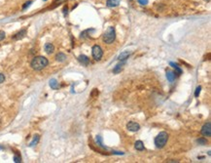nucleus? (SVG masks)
<instances>
[{
    "label": "nucleus",
    "mask_w": 211,
    "mask_h": 163,
    "mask_svg": "<svg viewBox=\"0 0 211 163\" xmlns=\"http://www.w3.org/2000/svg\"><path fill=\"white\" fill-rule=\"evenodd\" d=\"M39 140H40L39 135H35V136L33 137V140H32V142L29 144V146H34L35 145H37V144H38V142H39Z\"/></svg>",
    "instance_id": "nucleus-17"
},
{
    "label": "nucleus",
    "mask_w": 211,
    "mask_h": 163,
    "mask_svg": "<svg viewBox=\"0 0 211 163\" xmlns=\"http://www.w3.org/2000/svg\"><path fill=\"white\" fill-rule=\"evenodd\" d=\"M31 4V1H28V2H27V3H25V4L23 5V7H22V9H27V7H28V6H29V5Z\"/></svg>",
    "instance_id": "nucleus-26"
},
{
    "label": "nucleus",
    "mask_w": 211,
    "mask_h": 163,
    "mask_svg": "<svg viewBox=\"0 0 211 163\" xmlns=\"http://www.w3.org/2000/svg\"><path fill=\"white\" fill-rule=\"evenodd\" d=\"M5 37H6V34H5L4 31L0 30V41H2V40L4 39Z\"/></svg>",
    "instance_id": "nucleus-21"
},
{
    "label": "nucleus",
    "mask_w": 211,
    "mask_h": 163,
    "mask_svg": "<svg viewBox=\"0 0 211 163\" xmlns=\"http://www.w3.org/2000/svg\"><path fill=\"white\" fill-rule=\"evenodd\" d=\"M50 87L54 90H57V89L59 88V84L57 82V79H51L50 80Z\"/></svg>",
    "instance_id": "nucleus-11"
},
{
    "label": "nucleus",
    "mask_w": 211,
    "mask_h": 163,
    "mask_svg": "<svg viewBox=\"0 0 211 163\" xmlns=\"http://www.w3.org/2000/svg\"><path fill=\"white\" fill-rule=\"evenodd\" d=\"M5 80V76L3 73H0V83H2V82H4Z\"/></svg>",
    "instance_id": "nucleus-24"
},
{
    "label": "nucleus",
    "mask_w": 211,
    "mask_h": 163,
    "mask_svg": "<svg viewBox=\"0 0 211 163\" xmlns=\"http://www.w3.org/2000/svg\"><path fill=\"white\" fill-rule=\"evenodd\" d=\"M14 161H15V162H17V163H19V162H21V161H22V159H21L20 156L15 155V156H14Z\"/></svg>",
    "instance_id": "nucleus-22"
},
{
    "label": "nucleus",
    "mask_w": 211,
    "mask_h": 163,
    "mask_svg": "<svg viewBox=\"0 0 211 163\" xmlns=\"http://www.w3.org/2000/svg\"><path fill=\"white\" fill-rule=\"evenodd\" d=\"M130 52H128V51H125V52H123V53L120 54V56L118 57V60L119 61H122V62H124V61H126L127 59H128V57L130 56Z\"/></svg>",
    "instance_id": "nucleus-9"
},
{
    "label": "nucleus",
    "mask_w": 211,
    "mask_h": 163,
    "mask_svg": "<svg viewBox=\"0 0 211 163\" xmlns=\"http://www.w3.org/2000/svg\"><path fill=\"white\" fill-rule=\"evenodd\" d=\"M44 49L45 51H46V53L48 54H52L55 51V47H54V45L52 43H46Z\"/></svg>",
    "instance_id": "nucleus-10"
},
{
    "label": "nucleus",
    "mask_w": 211,
    "mask_h": 163,
    "mask_svg": "<svg viewBox=\"0 0 211 163\" xmlns=\"http://www.w3.org/2000/svg\"><path fill=\"white\" fill-rule=\"evenodd\" d=\"M127 128H128L129 131H131V132H137V131L140 129V126H139V124L136 123V122L130 121V122H128V123Z\"/></svg>",
    "instance_id": "nucleus-6"
},
{
    "label": "nucleus",
    "mask_w": 211,
    "mask_h": 163,
    "mask_svg": "<svg viewBox=\"0 0 211 163\" xmlns=\"http://www.w3.org/2000/svg\"><path fill=\"white\" fill-rule=\"evenodd\" d=\"M170 66H173V67L175 68L176 71H177V73H178V74H180V73H182V69H181L180 67L178 66V65H176V64H174V63H170Z\"/></svg>",
    "instance_id": "nucleus-18"
},
{
    "label": "nucleus",
    "mask_w": 211,
    "mask_h": 163,
    "mask_svg": "<svg viewBox=\"0 0 211 163\" xmlns=\"http://www.w3.org/2000/svg\"><path fill=\"white\" fill-rule=\"evenodd\" d=\"M115 38H116V31H115V27H108V29L105 31V33L102 36L103 41L107 43V44H111L114 42Z\"/></svg>",
    "instance_id": "nucleus-2"
},
{
    "label": "nucleus",
    "mask_w": 211,
    "mask_h": 163,
    "mask_svg": "<svg viewBox=\"0 0 211 163\" xmlns=\"http://www.w3.org/2000/svg\"><path fill=\"white\" fill-rule=\"evenodd\" d=\"M166 78H167V80H168L169 82H173L174 79H175V73H174L173 71H168L166 72Z\"/></svg>",
    "instance_id": "nucleus-13"
},
{
    "label": "nucleus",
    "mask_w": 211,
    "mask_h": 163,
    "mask_svg": "<svg viewBox=\"0 0 211 163\" xmlns=\"http://www.w3.org/2000/svg\"><path fill=\"white\" fill-rule=\"evenodd\" d=\"M96 143H97V145H99L100 146L104 148V145H102V139H101L100 136H96Z\"/></svg>",
    "instance_id": "nucleus-19"
},
{
    "label": "nucleus",
    "mask_w": 211,
    "mask_h": 163,
    "mask_svg": "<svg viewBox=\"0 0 211 163\" xmlns=\"http://www.w3.org/2000/svg\"><path fill=\"white\" fill-rule=\"evenodd\" d=\"M138 3L141 5H146L148 4V0H138Z\"/></svg>",
    "instance_id": "nucleus-23"
},
{
    "label": "nucleus",
    "mask_w": 211,
    "mask_h": 163,
    "mask_svg": "<svg viewBox=\"0 0 211 163\" xmlns=\"http://www.w3.org/2000/svg\"><path fill=\"white\" fill-rule=\"evenodd\" d=\"M121 2V0H107V6L108 7H116Z\"/></svg>",
    "instance_id": "nucleus-12"
},
{
    "label": "nucleus",
    "mask_w": 211,
    "mask_h": 163,
    "mask_svg": "<svg viewBox=\"0 0 211 163\" xmlns=\"http://www.w3.org/2000/svg\"><path fill=\"white\" fill-rule=\"evenodd\" d=\"M78 60H79V62L81 63L82 65H84V66H88L89 64H90V59H89L87 56H85V55L79 56Z\"/></svg>",
    "instance_id": "nucleus-8"
},
{
    "label": "nucleus",
    "mask_w": 211,
    "mask_h": 163,
    "mask_svg": "<svg viewBox=\"0 0 211 163\" xmlns=\"http://www.w3.org/2000/svg\"><path fill=\"white\" fill-rule=\"evenodd\" d=\"M134 148H135L137 150H144V144H143V142L137 141L136 143L134 144Z\"/></svg>",
    "instance_id": "nucleus-15"
},
{
    "label": "nucleus",
    "mask_w": 211,
    "mask_h": 163,
    "mask_svg": "<svg viewBox=\"0 0 211 163\" xmlns=\"http://www.w3.org/2000/svg\"><path fill=\"white\" fill-rule=\"evenodd\" d=\"M125 65V63H122V64H119V65H117V66L114 67V69H113V72L114 73H119V72H121V71L123 69V66Z\"/></svg>",
    "instance_id": "nucleus-16"
},
{
    "label": "nucleus",
    "mask_w": 211,
    "mask_h": 163,
    "mask_svg": "<svg viewBox=\"0 0 211 163\" xmlns=\"http://www.w3.org/2000/svg\"><path fill=\"white\" fill-rule=\"evenodd\" d=\"M200 90H201V87H200V86H198V88L196 89V92H195V96H196V97H198V95H199V93H200Z\"/></svg>",
    "instance_id": "nucleus-20"
},
{
    "label": "nucleus",
    "mask_w": 211,
    "mask_h": 163,
    "mask_svg": "<svg viewBox=\"0 0 211 163\" xmlns=\"http://www.w3.org/2000/svg\"><path fill=\"white\" fill-rule=\"evenodd\" d=\"M168 140V135L166 132H161L155 139V145L157 148H163Z\"/></svg>",
    "instance_id": "nucleus-3"
},
{
    "label": "nucleus",
    "mask_w": 211,
    "mask_h": 163,
    "mask_svg": "<svg viewBox=\"0 0 211 163\" xmlns=\"http://www.w3.org/2000/svg\"><path fill=\"white\" fill-rule=\"evenodd\" d=\"M56 60H57V62H60V63L64 62L66 60V56L63 53H58L57 56H56Z\"/></svg>",
    "instance_id": "nucleus-14"
},
{
    "label": "nucleus",
    "mask_w": 211,
    "mask_h": 163,
    "mask_svg": "<svg viewBox=\"0 0 211 163\" xmlns=\"http://www.w3.org/2000/svg\"><path fill=\"white\" fill-rule=\"evenodd\" d=\"M25 34H27V28H23V29L20 30L19 32H17V33L13 36V39L15 40L22 39V38H23V37L25 36Z\"/></svg>",
    "instance_id": "nucleus-7"
},
{
    "label": "nucleus",
    "mask_w": 211,
    "mask_h": 163,
    "mask_svg": "<svg viewBox=\"0 0 211 163\" xmlns=\"http://www.w3.org/2000/svg\"><path fill=\"white\" fill-rule=\"evenodd\" d=\"M92 57L94 58V60L99 61L101 58H102L103 51H102V49H101L100 46H98V45H94V46L92 47Z\"/></svg>",
    "instance_id": "nucleus-4"
},
{
    "label": "nucleus",
    "mask_w": 211,
    "mask_h": 163,
    "mask_svg": "<svg viewBox=\"0 0 211 163\" xmlns=\"http://www.w3.org/2000/svg\"><path fill=\"white\" fill-rule=\"evenodd\" d=\"M63 11H64V14L67 13V7H64V10H63Z\"/></svg>",
    "instance_id": "nucleus-27"
},
{
    "label": "nucleus",
    "mask_w": 211,
    "mask_h": 163,
    "mask_svg": "<svg viewBox=\"0 0 211 163\" xmlns=\"http://www.w3.org/2000/svg\"><path fill=\"white\" fill-rule=\"evenodd\" d=\"M49 65L48 59H46L43 56H39V57H35L32 62H31V67L35 71H41L45 68L46 66Z\"/></svg>",
    "instance_id": "nucleus-1"
},
{
    "label": "nucleus",
    "mask_w": 211,
    "mask_h": 163,
    "mask_svg": "<svg viewBox=\"0 0 211 163\" xmlns=\"http://www.w3.org/2000/svg\"><path fill=\"white\" fill-rule=\"evenodd\" d=\"M201 134L205 137L211 136V123L210 122H207L206 124L203 125V127L201 128Z\"/></svg>",
    "instance_id": "nucleus-5"
},
{
    "label": "nucleus",
    "mask_w": 211,
    "mask_h": 163,
    "mask_svg": "<svg viewBox=\"0 0 211 163\" xmlns=\"http://www.w3.org/2000/svg\"><path fill=\"white\" fill-rule=\"evenodd\" d=\"M198 144H201V145H205V144H206V141L203 140V139H199V140H198Z\"/></svg>",
    "instance_id": "nucleus-25"
},
{
    "label": "nucleus",
    "mask_w": 211,
    "mask_h": 163,
    "mask_svg": "<svg viewBox=\"0 0 211 163\" xmlns=\"http://www.w3.org/2000/svg\"><path fill=\"white\" fill-rule=\"evenodd\" d=\"M44 1H46V0H44Z\"/></svg>",
    "instance_id": "nucleus-28"
}]
</instances>
